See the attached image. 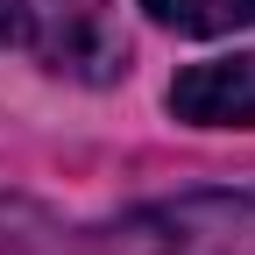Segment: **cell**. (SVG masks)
I'll return each mask as SVG.
<instances>
[{
    "label": "cell",
    "instance_id": "obj_3",
    "mask_svg": "<svg viewBox=\"0 0 255 255\" xmlns=\"http://www.w3.org/2000/svg\"><path fill=\"white\" fill-rule=\"evenodd\" d=\"M170 114L191 128H255V50L206 57L170 78Z\"/></svg>",
    "mask_w": 255,
    "mask_h": 255
},
{
    "label": "cell",
    "instance_id": "obj_1",
    "mask_svg": "<svg viewBox=\"0 0 255 255\" xmlns=\"http://www.w3.org/2000/svg\"><path fill=\"white\" fill-rule=\"evenodd\" d=\"M0 43L78 85H107L128 71L121 0H0Z\"/></svg>",
    "mask_w": 255,
    "mask_h": 255
},
{
    "label": "cell",
    "instance_id": "obj_5",
    "mask_svg": "<svg viewBox=\"0 0 255 255\" xmlns=\"http://www.w3.org/2000/svg\"><path fill=\"white\" fill-rule=\"evenodd\" d=\"M50 241H57V227H50L43 206L0 199V255H50Z\"/></svg>",
    "mask_w": 255,
    "mask_h": 255
},
{
    "label": "cell",
    "instance_id": "obj_2",
    "mask_svg": "<svg viewBox=\"0 0 255 255\" xmlns=\"http://www.w3.org/2000/svg\"><path fill=\"white\" fill-rule=\"evenodd\" d=\"M85 255H255V184L135 206L92 234Z\"/></svg>",
    "mask_w": 255,
    "mask_h": 255
},
{
    "label": "cell",
    "instance_id": "obj_4",
    "mask_svg": "<svg viewBox=\"0 0 255 255\" xmlns=\"http://www.w3.org/2000/svg\"><path fill=\"white\" fill-rule=\"evenodd\" d=\"M142 7L177 36H227L255 21V0H142Z\"/></svg>",
    "mask_w": 255,
    "mask_h": 255
}]
</instances>
